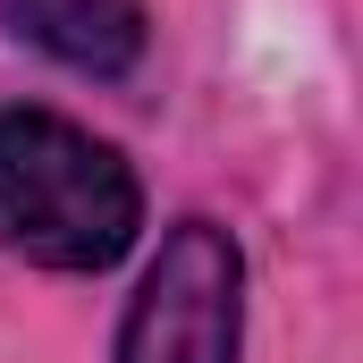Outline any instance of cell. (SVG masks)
Wrapping results in <instances>:
<instances>
[{
    "label": "cell",
    "mask_w": 363,
    "mask_h": 363,
    "mask_svg": "<svg viewBox=\"0 0 363 363\" xmlns=\"http://www.w3.org/2000/svg\"><path fill=\"white\" fill-rule=\"evenodd\" d=\"M0 17L9 34L85 77H118L144 60V0H0Z\"/></svg>",
    "instance_id": "3"
},
{
    "label": "cell",
    "mask_w": 363,
    "mask_h": 363,
    "mask_svg": "<svg viewBox=\"0 0 363 363\" xmlns=\"http://www.w3.org/2000/svg\"><path fill=\"white\" fill-rule=\"evenodd\" d=\"M245 262L220 220H178L118 321V363H237Z\"/></svg>",
    "instance_id": "2"
},
{
    "label": "cell",
    "mask_w": 363,
    "mask_h": 363,
    "mask_svg": "<svg viewBox=\"0 0 363 363\" xmlns=\"http://www.w3.org/2000/svg\"><path fill=\"white\" fill-rule=\"evenodd\" d=\"M144 228L135 169L60 110H0V245L43 271H110Z\"/></svg>",
    "instance_id": "1"
}]
</instances>
